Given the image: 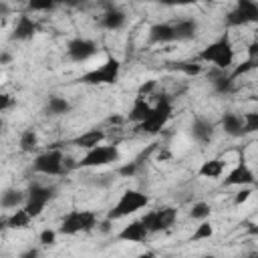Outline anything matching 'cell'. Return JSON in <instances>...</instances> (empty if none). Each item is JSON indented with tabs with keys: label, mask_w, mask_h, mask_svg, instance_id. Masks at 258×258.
Instances as JSON below:
<instances>
[{
	"label": "cell",
	"mask_w": 258,
	"mask_h": 258,
	"mask_svg": "<svg viewBox=\"0 0 258 258\" xmlns=\"http://www.w3.org/2000/svg\"><path fill=\"white\" fill-rule=\"evenodd\" d=\"M198 60H202L206 64H212L214 69H220V71H230L236 62V50H234V44H232L230 36L224 32L220 38H216L214 42L204 46L198 52Z\"/></svg>",
	"instance_id": "obj_1"
},
{
	"label": "cell",
	"mask_w": 258,
	"mask_h": 258,
	"mask_svg": "<svg viewBox=\"0 0 258 258\" xmlns=\"http://www.w3.org/2000/svg\"><path fill=\"white\" fill-rule=\"evenodd\" d=\"M149 196L145 194V191H139V189H125L121 196H119V200L113 204V208L109 210V214H107V218L109 220H123V218H127V216H131V214H137L139 210H145L147 206H149Z\"/></svg>",
	"instance_id": "obj_2"
},
{
	"label": "cell",
	"mask_w": 258,
	"mask_h": 258,
	"mask_svg": "<svg viewBox=\"0 0 258 258\" xmlns=\"http://www.w3.org/2000/svg\"><path fill=\"white\" fill-rule=\"evenodd\" d=\"M99 226V218L91 210H71L69 214L62 216L58 234L62 236H77L81 232H91Z\"/></svg>",
	"instance_id": "obj_3"
},
{
	"label": "cell",
	"mask_w": 258,
	"mask_h": 258,
	"mask_svg": "<svg viewBox=\"0 0 258 258\" xmlns=\"http://www.w3.org/2000/svg\"><path fill=\"white\" fill-rule=\"evenodd\" d=\"M171 115H173V101L167 95H161L153 103V111H151L149 119L143 121L141 125H137V129L143 131V133H147V135H155V133H159L167 125V121L171 119Z\"/></svg>",
	"instance_id": "obj_4"
},
{
	"label": "cell",
	"mask_w": 258,
	"mask_h": 258,
	"mask_svg": "<svg viewBox=\"0 0 258 258\" xmlns=\"http://www.w3.org/2000/svg\"><path fill=\"white\" fill-rule=\"evenodd\" d=\"M119 75H121V60L117 56L109 54L103 64L83 73L79 81L85 85H113V83H117Z\"/></svg>",
	"instance_id": "obj_5"
},
{
	"label": "cell",
	"mask_w": 258,
	"mask_h": 258,
	"mask_svg": "<svg viewBox=\"0 0 258 258\" xmlns=\"http://www.w3.org/2000/svg\"><path fill=\"white\" fill-rule=\"evenodd\" d=\"M56 196V185H48V183H38V181H34V183H30L28 185V189H26V204H24V210L30 214V218L34 220V218H38L42 212H44V208H46V204L52 200Z\"/></svg>",
	"instance_id": "obj_6"
},
{
	"label": "cell",
	"mask_w": 258,
	"mask_h": 258,
	"mask_svg": "<svg viewBox=\"0 0 258 258\" xmlns=\"http://www.w3.org/2000/svg\"><path fill=\"white\" fill-rule=\"evenodd\" d=\"M64 159H67V155H64L58 147H52V149L42 151V153H38V155L34 157V161H32V171H34V173H40V175H48V177L62 175V173H67Z\"/></svg>",
	"instance_id": "obj_7"
},
{
	"label": "cell",
	"mask_w": 258,
	"mask_h": 258,
	"mask_svg": "<svg viewBox=\"0 0 258 258\" xmlns=\"http://www.w3.org/2000/svg\"><path fill=\"white\" fill-rule=\"evenodd\" d=\"M121 153H119V147L117 145H99L91 151H85V155L77 161L79 167H85V169H93V167H103V165H109V163H115L119 161Z\"/></svg>",
	"instance_id": "obj_8"
},
{
	"label": "cell",
	"mask_w": 258,
	"mask_h": 258,
	"mask_svg": "<svg viewBox=\"0 0 258 258\" xmlns=\"http://www.w3.org/2000/svg\"><path fill=\"white\" fill-rule=\"evenodd\" d=\"M143 226L149 230V234H155V232H165L169 230L175 220H177V210L171 208V206H165V208H157V210H147L141 218Z\"/></svg>",
	"instance_id": "obj_9"
},
{
	"label": "cell",
	"mask_w": 258,
	"mask_h": 258,
	"mask_svg": "<svg viewBox=\"0 0 258 258\" xmlns=\"http://www.w3.org/2000/svg\"><path fill=\"white\" fill-rule=\"evenodd\" d=\"M258 22V2L238 0L234 8L226 14V26H246Z\"/></svg>",
	"instance_id": "obj_10"
},
{
	"label": "cell",
	"mask_w": 258,
	"mask_h": 258,
	"mask_svg": "<svg viewBox=\"0 0 258 258\" xmlns=\"http://www.w3.org/2000/svg\"><path fill=\"white\" fill-rule=\"evenodd\" d=\"M99 52V44L87 36H75L67 42V58L73 62H87Z\"/></svg>",
	"instance_id": "obj_11"
},
{
	"label": "cell",
	"mask_w": 258,
	"mask_h": 258,
	"mask_svg": "<svg viewBox=\"0 0 258 258\" xmlns=\"http://www.w3.org/2000/svg\"><path fill=\"white\" fill-rule=\"evenodd\" d=\"M254 181H256V175H254V171L250 169V165L244 163V161H238V163L226 173V177L222 179V185H226V187H248V185H252Z\"/></svg>",
	"instance_id": "obj_12"
},
{
	"label": "cell",
	"mask_w": 258,
	"mask_h": 258,
	"mask_svg": "<svg viewBox=\"0 0 258 258\" xmlns=\"http://www.w3.org/2000/svg\"><path fill=\"white\" fill-rule=\"evenodd\" d=\"M38 32V22L28 14V12H20L16 18H14V24H12V40H18V42H26L30 40L34 34Z\"/></svg>",
	"instance_id": "obj_13"
},
{
	"label": "cell",
	"mask_w": 258,
	"mask_h": 258,
	"mask_svg": "<svg viewBox=\"0 0 258 258\" xmlns=\"http://www.w3.org/2000/svg\"><path fill=\"white\" fill-rule=\"evenodd\" d=\"M189 135H191V139H194L196 143H200V145H208V143L214 141L216 125H214L208 117L198 115V117H194V121H191V125H189Z\"/></svg>",
	"instance_id": "obj_14"
},
{
	"label": "cell",
	"mask_w": 258,
	"mask_h": 258,
	"mask_svg": "<svg viewBox=\"0 0 258 258\" xmlns=\"http://www.w3.org/2000/svg\"><path fill=\"white\" fill-rule=\"evenodd\" d=\"M127 24V14L125 10H121L119 6H107L105 12L99 16V26L103 30H109V32H117L121 30L123 26Z\"/></svg>",
	"instance_id": "obj_15"
},
{
	"label": "cell",
	"mask_w": 258,
	"mask_h": 258,
	"mask_svg": "<svg viewBox=\"0 0 258 258\" xmlns=\"http://www.w3.org/2000/svg\"><path fill=\"white\" fill-rule=\"evenodd\" d=\"M147 38L151 44H169V42H177L175 40V28L173 22H155L149 26Z\"/></svg>",
	"instance_id": "obj_16"
},
{
	"label": "cell",
	"mask_w": 258,
	"mask_h": 258,
	"mask_svg": "<svg viewBox=\"0 0 258 258\" xmlns=\"http://www.w3.org/2000/svg\"><path fill=\"white\" fill-rule=\"evenodd\" d=\"M147 236H149V230L143 226V222L141 220H131L129 224H125L121 230H119V234H117V238L121 240V242H145L147 240Z\"/></svg>",
	"instance_id": "obj_17"
},
{
	"label": "cell",
	"mask_w": 258,
	"mask_h": 258,
	"mask_svg": "<svg viewBox=\"0 0 258 258\" xmlns=\"http://www.w3.org/2000/svg\"><path fill=\"white\" fill-rule=\"evenodd\" d=\"M105 137H107V135H105L103 129H87V131H83L81 135H77L71 143L77 145V147H81V149H85V151H91V149L103 145Z\"/></svg>",
	"instance_id": "obj_18"
},
{
	"label": "cell",
	"mask_w": 258,
	"mask_h": 258,
	"mask_svg": "<svg viewBox=\"0 0 258 258\" xmlns=\"http://www.w3.org/2000/svg\"><path fill=\"white\" fill-rule=\"evenodd\" d=\"M151 111H153V105H151L145 97H135L133 103H131V109H129V113H127V119H129L131 123H135V125H141L143 121L149 119Z\"/></svg>",
	"instance_id": "obj_19"
},
{
	"label": "cell",
	"mask_w": 258,
	"mask_h": 258,
	"mask_svg": "<svg viewBox=\"0 0 258 258\" xmlns=\"http://www.w3.org/2000/svg\"><path fill=\"white\" fill-rule=\"evenodd\" d=\"M220 127L226 135L230 137H242L244 135V119L240 113H234V111H226L220 119Z\"/></svg>",
	"instance_id": "obj_20"
},
{
	"label": "cell",
	"mask_w": 258,
	"mask_h": 258,
	"mask_svg": "<svg viewBox=\"0 0 258 258\" xmlns=\"http://www.w3.org/2000/svg\"><path fill=\"white\" fill-rule=\"evenodd\" d=\"M175 28V40L177 42H185V40H194L198 30H200V22L196 18H179L173 22Z\"/></svg>",
	"instance_id": "obj_21"
},
{
	"label": "cell",
	"mask_w": 258,
	"mask_h": 258,
	"mask_svg": "<svg viewBox=\"0 0 258 258\" xmlns=\"http://www.w3.org/2000/svg\"><path fill=\"white\" fill-rule=\"evenodd\" d=\"M224 169H226V163L220 157H212V159L202 161V165L198 167V177H202V179H220L224 175Z\"/></svg>",
	"instance_id": "obj_22"
},
{
	"label": "cell",
	"mask_w": 258,
	"mask_h": 258,
	"mask_svg": "<svg viewBox=\"0 0 258 258\" xmlns=\"http://www.w3.org/2000/svg\"><path fill=\"white\" fill-rule=\"evenodd\" d=\"M2 224L10 230H26L32 224V218L24 208H18V210L10 212L8 216H2Z\"/></svg>",
	"instance_id": "obj_23"
},
{
	"label": "cell",
	"mask_w": 258,
	"mask_h": 258,
	"mask_svg": "<svg viewBox=\"0 0 258 258\" xmlns=\"http://www.w3.org/2000/svg\"><path fill=\"white\" fill-rule=\"evenodd\" d=\"M2 208L4 210H18V208H24L26 204V191L22 189H16V187H6L2 191Z\"/></svg>",
	"instance_id": "obj_24"
},
{
	"label": "cell",
	"mask_w": 258,
	"mask_h": 258,
	"mask_svg": "<svg viewBox=\"0 0 258 258\" xmlns=\"http://www.w3.org/2000/svg\"><path fill=\"white\" fill-rule=\"evenodd\" d=\"M44 111H46V115H50V117H60V115H67V113L71 111V103H69V99H64V97H60V95H50V97L46 99Z\"/></svg>",
	"instance_id": "obj_25"
},
{
	"label": "cell",
	"mask_w": 258,
	"mask_h": 258,
	"mask_svg": "<svg viewBox=\"0 0 258 258\" xmlns=\"http://www.w3.org/2000/svg\"><path fill=\"white\" fill-rule=\"evenodd\" d=\"M38 147V133L34 129H24L18 137V149L22 153H32Z\"/></svg>",
	"instance_id": "obj_26"
},
{
	"label": "cell",
	"mask_w": 258,
	"mask_h": 258,
	"mask_svg": "<svg viewBox=\"0 0 258 258\" xmlns=\"http://www.w3.org/2000/svg\"><path fill=\"white\" fill-rule=\"evenodd\" d=\"M171 69H173V71H179V73H183V75H187V77H198V75L204 73V67H202L200 62H196V60L171 62Z\"/></svg>",
	"instance_id": "obj_27"
},
{
	"label": "cell",
	"mask_w": 258,
	"mask_h": 258,
	"mask_svg": "<svg viewBox=\"0 0 258 258\" xmlns=\"http://www.w3.org/2000/svg\"><path fill=\"white\" fill-rule=\"evenodd\" d=\"M212 214V206L208 202H196L191 208H189V218L191 220H198V222H206Z\"/></svg>",
	"instance_id": "obj_28"
},
{
	"label": "cell",
	"mask_w": 258,
	"mask_h": 258,
	"mask_svg": "<svg viewBox=\"0 0 258 258\" xmlns=\"http://www.w3.org/2000/svg\"><path fill=\"white\" fill-rule=\"evenodd\" d=\"M214 236V226H212V222H200L198 226H196V230H194V234H191V242H202V240H210Z\"/></svg>",
	"instance_id": "obj_29"
},
{
	"label": "cell",
	"mask_w": 258,
	"mask_h": 258,
	"mask_svg": "<svg viewBox=\"0 0 258 258\" xmlns=\"http://www.w3.org/2000/svg\"><path fill=\"white\" fill-rule=\"evenodd\" d=\"M139 167H141V157H139V159H133V161H127V163H123V165H119L115 173L121 175V177H133V175L139 171Z\"/></svg>",
	"instance_id": "obj_30"
},
{
	"label": "cell",
	"mask_w": 258,
	"mask_h": 258,
	"mask_svg": "<svg viewBox=\"0 0 258 258\" xmlns=\"http://www.w3.org/2000/svg\"><path fill=\"white\" fill-rule=\"evenodd\" d=\"M242 119H244V135L258 133V111H248L242 115Z\"/></svg>",
	"instance_id": "obj_31"
},
{
	"label": "cell",
	"mask_w": 258,
	"mask_h": 258,
	"mask_svg": "<svg viewBox=\"0 0 258 258\" xmlns=\"http://www.w3.org/2000/svg\"><path fill=\"white\" fill-rule=\"evenodd\" d=\"M56 238H58V230H52V228H44V230L38 234L40 246H54V244H56Z\"/></svg>",
	"instance_id": "obj_32"
},
{
	"label": "cell",
	"mask_w": 258,
	"mask_h": 258,
	"mask_svg": "<svg viewBox=\"0 0 258 258\" xmlns=\"http://www.w3.org/2000/svg\"><path fill=\"white\" fill-rule=\"evenodd\" d=\"M155 89H157V79H147V81H143L141 85H139V89H137V97H151L153 93H155Z\"/></svg>",
	"instance_id": "obj_33"
},
{
	"label": "cell",
	"mask_w": 258,
	"mask_h": 258,
	"mask_svg": "<svg viewBox=\"0 0 258 258\" xmlns=\"http://www.w3.org/2000/svg\"><path fill=\"white\" fill-rule=\"evenodd\" d=\"M26 6H28V10H32V12H48V10H54V8H56V4L50 2V0H44V2L32 0V2H28Z\"/></svg>",
	"instance_id": "obj_34"
},
{
	"label": "cell",
	"mask_w": 258,
	"mask_h": 258,
	"mask_svg": "<svg viewBox=\"0 0 258 258\" xmlns=\"http://www.w3.org/2000/svg\"><path fill=\"white\" fill-rule=\"evenodd\" d=\"M250 198H252V187H250V185H248V187H238V191L234 194V206H242V204H246Z\"/></svg>",
	"instance_id": "obj_35"
},
{
	"label": "cell",
	"mask_w": 258,
	"mask_h": 258,
	"mask_svg": "<svg viewBox=\"0 0 258 258\" xmlns=\"http://www.w3.org/2000/svg\"><path fill=\"white\" fill-rule=\"evenodd\" d=\"M113 173H99V175H95V179H93V185H97V187H109L111 183H113Z\"/></svg>",
	"instance_id": "obj_36"
},
{
	"label": "cell",
	"mask_w": 258,
	"mask_h": 258,
	"mask_svg": "<svg viewBox=\"0 0 258 258\" xmlns=\"http://www.w3.org/2000/svg\"><path fill=\"white\" fill-rule=\"evenodd\" d=\"M14 103H16V101L12 99V95H8V93H2V95H0V111H2V113H6Z\"/></svg>",
	"instance_id": "obj_37"
},
{
	"label": "cell",
	"mask_w": 258,
	"mask_h": 258,
	"mask_svg": "<svg viewBox=\"0 0 258 258\" xmlns=\"http://www.w3.org/2000/svg\"><path fill=\"white\" fill-rule=\"evenodd\" d=\"M18 258H40V250L38 248H26L18 254Z\"/></svg>",
	"instance_id": "obj_38"
},
{
	"label": "cell",
	"mask_w": 258,
	"mask_h": 258,
	"mask_svg": "<svg viewBox=\"0 0 258 258\" xmlns=\"http://www.w3.org/2000/svg\"><path fill=\"white\" fill-rule=\"evenodd\" d=\"M10 60H12V54H10L8 50H2V52H0V64H8Z\"/></svg>",
	"instance_id": "obj_39"
},
{
	"label": "cell",
	"mask_w": 258,
	"mask_h": 258,
	"mask_svg": "<svg viewBox=\"0 0 258 258\" xmlns=\"http://www.w3.org/2000/svg\"><path fill=\"white\" fill-rule=\"evenodd\" d=\"M8 12H10V8H8V4L0 0V16H2V18H6V16H8Z\"/></svg>",
	"instance_id": "obj_40"
},
{
	"label": "cell",
	"mask_w": 258,
	"mask_h": 258,
	"mask_svg": "<svg viewBox=\"0 0 258 258\" xmlns=\"http://www.w3.org/2000/svg\"><path fill=\"white\" fill-rule=\"evenodd\" d=\"M137 258H155V252L153 250H145V252L137 254Z\"/></svg>",
	"instance_id": "obj_41"
},
{
	"label": "cell",
	"mask_w": 258,
	"mask_h": 258,
	"mask_svg": "<svg viewBox=\"0 0 258 258\" xmlns=\"http://www.w3.org/2000/svg\"><path fill=\"white\" fill-rule=\"evenodd\" d=\"M248 234H250V236H258V222L252 224V226H248Z\"/></svg>",
	"instance_id": "obj_42"
},
{
	"label": "cell",
	"mask_w": 258,
	"mask_h": 258,
	"mask_svg": "<svg viewBox=\"0 0 258 258\" xmlns=\"http://www.w3.org/2000/svg\"><path fill=\"white\" fill-rule=\"evenodd\" d=\"M200 258H216V256H212V254H204V256H200Z\"/></svg>",
	"instance_id": "obj_43"
},
{
	"label": "cell",
	"mask_w": 258,
	"mask_h": 258,
	"mask_svg": "<svg viewBox=\"0 0 258 258\" xmlns=\"http://www.w3.org/2000/svg\"><path fill=\"white\" fill-rule=\"evenodd\" d=\"M250 258H258V256H250Z\"/></svg>",
	"instance_id": "obj_44"
},
{
	"label": "cell",
	"mask_w": 258,
	"mask_h": 258,
	"mask_svg": "<svg viewBox=\"0 0 258 258\" xmlns=\"http://www.w3.org/2000/svg\"><path fill=\"white\" fill-rule=\"evenodd\" d=\"M254 256H258V252H256V254H254Z\"/></svg>",
	"instance_id": "obj_45"
}]
</instances>
